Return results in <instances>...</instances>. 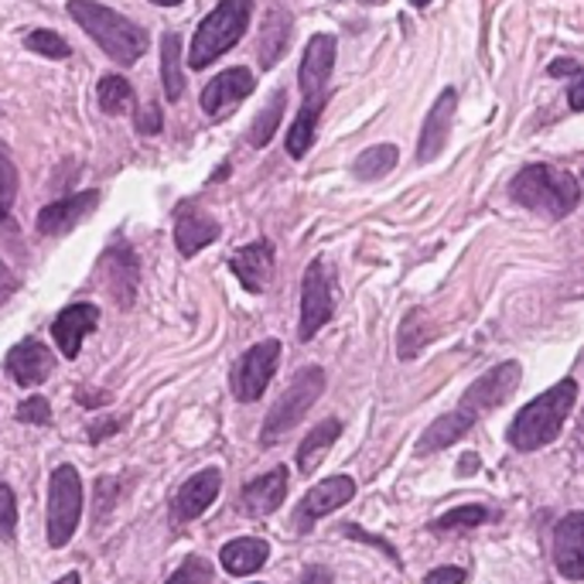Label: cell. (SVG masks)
Segmentation results:
<instances>
[{
	"label": "cell",
	"instance_id": "1",
	"mask_svg": "<svg viewBox=\"0 0 584 584\" xmlns=\"http://www.w3.org/2000/svg\"><path fill=\"white\" fill-rule=\"evenodd\" d=\"M574 400H577V383L574 380H561L551 390H544L541 396L530 400L526 407L513 417V424L506 431L510 444L516 447V452H536V447H547L561 434L567 414L574 411Z\"/></svg>",
	"mask_w": 584,
	"mask_h": 584
},
{
	"label": "cell",
	"instance_id": "2",
	"mask_svg": "<svg viewBox=\"0 0 584 584\" xmlns=\"http://www.w3.org/2000/svg\"><path fill=\"white\" fill-rule=\"evenodd\" d=\"M69 18L120 66H133L148 52V31L97 0H69Z\"/></svg>",
	"mask_w": 584,
	"mask_h": 584
},
{
	"label": "cell",
	"instance_id": "3",
	"mask_svg": "<svg viewBox=\"0 0 584 584\" xmlns=\"http://www.w3.org/2000/svg\"><path fill=\"white\" fill-rule=\"evenodd\" d=\"M510 195L523 209H533V212H541L547 219H564L577 209L581 185H577V178L571 171H561V168H551V164H530L513 178Z\"/></svg>",
	"mask_w": 584,
	"mask_h": 584
},
{
	"label": "cell",
	"instance_id": "4",
	"mask_svg": "<svg viewBox=\"0 0 584 584\" xmlns=\"http://www.w3.org/2000/svg\"><path fill=\"white\" fill-rule=\"evenodd\" d=\"M250 14H253V0H219V8L199 24L195 38H192L189 66L205 69L219 56H226L233 44L246 34Z\"/></svg>",
	"mask_w": 584,
	"mask_h": 584
},
{
	"label": "cell",
	"instance_id": "5",
	"mask_svg": "<svg viewBox=\"0 0 584 584\" xmlns=\"http://www.w3.org/2000/svg\"><path fill=\"white\" fill-rule=\"evenodd\" d=\"M325 393V370L319 366H308L301 370L291 386L281 393V400L274 403V411L266 414L263 427H260V444H274L281 441L311 407H314V400H319Z\"/></svg>",
	"mask_w": 584,
	"mask_h": 584
},
{
	"label": "cell",
	"instance_id": "6",
	"mask_svg": "<svg viewBox=\"0 0 584 584\" xmlns=\"http://www.w3.org/2000/svg\"><path fill=\"white\" fill-rule=\"evenodd\" d=\"M82 479L72 465H59L49 482V544L66 547L82 520Z\"/></svg>",
	"mask_w": 584,
	"mask_h": 584
},
{
	"label": "cell",
	"instance_id": "7",
	"mask_svg": "<svg viewBox=\"0 0 584 584\" xmlns=\"http://www.w3.org/2000/svg\"><path fill=\"white\" fill-rule=\"evenodd\" d=\"M335 301H339V284H335L332 266L322 256L311 260L308 271H304V284H301V329H298V335L304 342L314 339V332L332 319Z\"/></svg>",
	"mask_w": 584,
	"mask_h": 584
},
{
	"label": "cell",
	"instance_id": "8",
	"mask_svg": "<svg viewBox=\"0 0 584 584\" xmlns=\"http://www.w3.org/2000/svg\"><path fill=\"white\" fill-rule=\"evenodd\" d=\"M278 363H281V342L278 339H263L256 345L246 349V355L236 363L233 370V393L236 400L243 403H253L266 393L271 386L274 373H278Z\"/></svg>",
	"mask_w": 584,
	"mask_h": 584
},
{
	"label": "cell",
	"instance_id": "9",
	"mask_svg": "<svg viewBox=\"0 0 584 584\" xmlns=\"http://www.w3.org/2000/svg\"><path fill=\"white\" fill-rule=\"evenodd\" d=\"M516 386H520V363H500L496 370H489L465 390L459 411L479 421L482 414L503 407V403L516 393Z\"/></svg>",
	"mask_w": 584,
	"mask_h": 584
},
{
	"label": "cell",
	"instance_id": "10",
	"mask_svg": "<svg viewBox=\"0 0 584 584\" xmlns=\"http://www.w3.org/2000/svg\"><path fill=\"white\" fill-rule=\"evenodd\" d=\"M332 66H335V38L332 34H314L308 41L304 59H301V72H298L304 103L308 100H325V85H329Z\"/></svg>",
	"mask_w": 584,
	"mask_h": 584
},
{
	"label": "cell",
	"instance_id": "11",
	"mask_svg": "<svg viewBox=\"0 0 584 584\" xmlns=\"http://www.w3.org/2000/svg\"><path fill=\"white\" fill-rule=\"evenodd\" d=\"M352 496H355V482L349 475H332V479L319 482L298 506V530H311L314 520L342 510Z\"/></svg>",
	"mask_w": 584,
	"mask_h": 584
},
{
	"label": "cell",
	"instance_id": "12",
	"mask_svg": "<svg viewBox=\"0 0 584 584\" xmlns=\"http://www.w3.org/2000/svg\"><path fill=\"white\" fill-rule=\"evenodd\" d=\"M455 107H459V93L455 89H441V97L434 100L431 113L424 117V127H421V144H417V161L427 164L434 161L447 138H452V117H455Z\"/></svg>",
	"mask_w": 584,
	"mask_h": 584
},
{
	"label": "cell",
	"instance_id": "13",
	"mask_svg": "<svg viewBox=\"0 0 584 584\" xmlns=\"http://www.w3.org/2000/svg\"><path fill=\"white\" fill-rule=\"evenodd\" d=\"M253 93V75L250 69H226L219 72L205 89H202V110L209 117H226L233 107H240Z\"/></svg>",
	"mask_w": 584,
	"mask_h": 584
},
{
	"label": "cell",
	"instance_id": "14",
	"mask_svg": "<svg viewBox=\"0 0 584 584\" xmlns=\"http://www.w3.org/2000/svg\"><path fill=\"white\" fill-rule=\"evenodd\" d=\"M554 564L567 581H584V513H567L557 523Z\"/></svg>",
	"mask_w": 584,
	"mask_h": 584
},
{
	"label": "cell",
	"instance_id": "15",
	"mask_svg": "<svg viewBox=\"0 0 584 584\" xmlns=\"http://www.w3.org/2000/svg\"><path fill=\"white\" fill-rule=\"evenodd\" d=\"M97 205H100V192H79V195H69V199L44 205L38 212V233L41 236H62V233L75 230Z\"/></svg>",
	"mask_w": 584,
	"mask_h": 584
},
{
	"label": "cell",
	"instance_id": "16",
	"mask_svg": "<svg viewBox=\"0 0 584 584\" xmlns=\"http://www.w3.org/2000/svg\"><path fill=\"white\" fill-rule=\"evenodd\" d=\"M219 489H222V472L219 469L195 472L182 489H178V496H174V520L178 523L199 520L219 500Z\"/></svg>",
	"mask_w": 584,
	"mask_h": 584
},
{
	"label": "cell",
	"instance_id": "17",
	"mask_svg": "<svg viewBox=\"0 0 584 584\" xmlns=\"http://www.w3.org/2000/svg\"><path fill=\"white\" fill-rule=\"evenodd\" d=\"M230 266H233V274L240 278V284L253 294L266 291L274 281V246L266 243V240H256L243 250H236L230 256Z\"/></svg>",
	"mask_w": 584,
	"mask_h": 584
},
{
	"label": "cell",
	"instance_id": "18",
	"mask_svg": "<svg viewBox=\"0 0 584 584\" xmlns=\"http://www.w3.org/2000/svg\"><path fill=\"white\" fill-rule=\"evenodd\" d=\"M97 325H100V308L97 304H69L56 319V325H52L59 352L66 359H75L79 349H82V339L93 332Z\"/></svg>",
	"mask_w": 584,
	"mask_h": 584
},
{
	"label": "cell",
	"instance_id": "19",
	"mask_svg": "<svg viewBox=\"0 0 584 584\" xmlns=\"http://www.w3.org/2000/svg\"><path fill=\"white\" fill-rule=\"evenodd\" d=\"M56 366V355L44 349L41 342L28 339V342H18L11 352H8V373L14 376V383L21 386H38L49 380Z\"/></svg>",
	"mask_w": 584,
	"mask_h": 584
},
{
	"label": "cell",
	"instance_id": "20",
	"mask_svg": "<svg viewBox=\"0 0 584 584\" xmlns=\"http://www.w3.org/2000/svg\"><path fill=\"white\" fill-rule=\"evenodd\" d=\"M284 496H288V469H274L243 485L240 503L250 516H271L274 510H281Z\"/></svg>",
	"mask_w": 584,
	"mask_h": 584
},
{
	"label": "cell",
	"instance_id": "21",
	"mask_svg": "<svg viewBox=\"0 0 584 584\" xmlns=\"http://www.w3.org/2000/svg\"><path fill=\"white\" fill-rule=\"evenodd\" d=\"M219 236V222L212 215H205L199 205H185L178 209V219H174V243L185 256L199 253L202 246H209L212 240Z\"/></svg>",
	"mask_w": 584,
	"mask_h": 584
},
{
	"label": "cell",
	"instance_id": "22",
	"mask_svg": "<svg viewBox=\"0 0 584 584\" xmlns=\"http://www.w3.org/2000/svg\"><path fill=\"white\" fill-rule=\"evenodd\" d=\"M103 266H110V274H103L107 291L117 298L120 308H130L133 294H138V256H133L127 246H113V250H107Z\"/></svg>",
	"mask_w": 584,
	"mask_h": 584
},
{
	"label": "cell",
	"instance_id": "23",
	"mask_svg": "<svg viewBox=\"0 0 584 584\" xmlns=\"http://www.w3.org/2000/svg\"><path fill=\"white\" fill-rule=\"evenodd\" d=\"M266 557H271V547L260 536H240V541H230L219 554L222 567L230 574H253L266 564Z\"/></svg>",
	"mask_w": 584,
	"mask_h": 584
},
{
	"label": "cell",
	"instance_id": "24",
	"mask_svg": "<svg viewBox=\"0 0 584 584\" xmlns=\"http://www.w3.org/2000/svg\"><path fill=\"white\" fill-rule=\"evenodd\" d=\"M288 41H291V14L288 11H271L263 18V28H260V44H256L260 66L274 69V62L288 49Z\"/></svg>",
	"mask_w": 584,
	"mask_h": 584
},
{
	"label": "cell",
	"instance_id": "25",
	"mask_svg": "<svg viewBox=\"0 0 584 584\" xmlns=\"http://www.w3.org/2000/svg\"><path fill=\"white\" fill-rule=\"evenodd\" d=\"M472 424H475V417H469L465 411H452V414L437 417V421L424 431V437L417 441V452H421V455L441 452V447H447V444H455L459 437H465V434L472 431Z\"/></svg>",
	"mask_w": 584,
	"mask_h": 584
},
{
	"label": "cell",
	"instance_id": "26",
	"mask_svg": "<svg viewBox=\"0 0 584 584\" xmlns=\"http://www.w3.org/2000/svg\"><path fill=\"white\" fill-rule=\"evenodd\" d=\"M161 82H164V97L171 103L182 100L185 93V69H182V34H164L161 41Z\"/></svg>",
	"mask_w": 584,
	"mask_h": 584
},
{
	"label": "cell",
	"instance_id": "27",
	"mask_svg": "<svg viewBox=\"0 0 584 584\" xmlns=\"http://www.w3.org/2000/svg\"><path fill=\"white\" fill-rule=\"evenodd\" d=\"M339 434H342V424H339V421H322L319 427H314V431L301 441V447H298V469H301L304 475H311L314 469L322 465V459L329 455V447L339 441Z\"/></svg>",
	"mask_w": 584,
	"mask_h": 584
},
{
	"label": "cell",
	"instance_id": "28",
	"mask_svg": "<svg viewBox=\"0 0 584 584\" xmlns=\"http://www.w3.org/2000/svg\"><path fill=\"white\" fill-rule=\"evenodd\" d=\"M329 100V97H325ZM325 100H308L294 120V127L288 130V154L291 158H304L314 144V127H319V117L325 110Z\"/></svg>",
	"mask_w": 584,
	"mask_h": 584
},
{
	"label": "cell",
	"instance_id": "29",
	"mask_svg": "<svg viewBox=\"0 0 584 584\" xmlns=\"http://www.w3.org/2000/svg\"><path fill=\"white\" fill-rule=\"evenodd\" d=\"M284 107H288V97H284V93H274V100L256 113V120H253V127H250V133H246V141H250L253 148H266V144H271L274 130L281 127Z\"/></svg>",
	"mask_w": 584,
	"mask_h": 584
},
{
	"label": "cell",
	"instance_id": "30",
	"mask_svg": "<svg viewBox=\"0 0 584 584\" xmlns=\"http://www.w3.org/2000/svg\"><path fill=\"white\" fill-rule=\"evenodd\" d=\"M393 164H396V148L393 144H376V148H370V151H363L355 158L352 171H355V178H363V182H376V178L393 171Z\"/></svg>",
	"mask_w": 584,
	"mask_h": 584
},
{
	"label": "cell",
	"instance_id": "31",
	"mask_svg": "<svg viewBox=\"0 0 584 584\" xmlns=\"http://www.w3.org/2000/svg\"><path fill=\"white\" fill-rule=\"evenodd\" d=\"M97 97H100V107L110 113V117H120L130 110L133 103V85L123 79V75H103L100 79V89H97Z\"/></svg>",
	"mask_w": 584,
	"mask_h": 584
},
{
	"label": "cell",
	"instance_id": "32",
	"mask_svg": "<svg viewBox=\"0 0 584 584\" xmlns=\"http://www.w3.org/2000/svg\"><path fill=\"white\" fill-rule=\"evenodd\" d=\"M421 322H424V311L421 308L407 311V319H403V325L396 332V352H400V359H417V352L427 345L431 335L421 332Z\"/></svg>",
	"mask_w": 584,
	"mask_h": 584
},
{
	"label": "cell",
	"instance_id": "33",
	"mask_svg": "<svg viewBox=\"0 0 584 584\" xmlns=\"http://www.w3.org/2000/svg\"><path fill=\"white\" fill-rule=\"evenodd\" d=\"M14 199H18V168H14L8 148L0 144V222L11 219Z\"/></svg>",
	"mask_w": 584,
	"mask_h": 584
},
{
	"label": "cell",
	"instance_id": "34",
	"mask_svg": "<svg viewBox=\"0 0 584 584\" xmlns=\"http://www.w3.org/2000/svg\"><path fill=\"white\" fill-rule=\"evenodd\" d=\"M24 44L31 52H38V56H44V59H69L72 56V49H69V41L62 38V34H56V31H31L28 38H24Z\"/></svg>",
	"mask_w": 584,
	"mask_h": 584
},
{
	"label": "cell",
	"instance_id": "35",
	"mask_svg": "<svg viewBox=\"0 0 584 584\" xmlns=\"http://www.w3.org/2000/svg\"><path fill=\"white\" fill-rule=\"evenodd\" d=\"M164 584H212V564L205 557H185Z\"/></svg>",
	"mask_w": 584,
	"mask_h": 584
},
{
	"label": "cell",
	"instance_id": "36",
	"mask_svg": "<svg viewBox=\"0 0 584 584\" xmlns=\"http://www.w3.org/2000/svg\"><path fill=\"white\" fill-rule=\"evenodd\" d=\"M489 520V510L485 506H459L452 513H444L434 526L437 530H462V526H479Z\"/></svg>",
	"mask_w": 584,
	"mask_h": 584
},
{
	"label": "cell",
	"instance_id": "37",
	"mask_svg": "<svg viewBox=\"0 0 584 584\" xmlns=\"http://www.w3.org/2000/svg\"><path fill=\"white\" fill-rule=\"evenodd\" d=\"M18 530V500L8 482H0V541H11Z\"/></svg>",
	"mask_w": 584,
	"mask_h": 584
},
{
	"label": "cell",
	"instance_id": "38",
	"mask_svg": "<svg viewBox=\"0 0 584 584\" xmlns=\"http://www.w3.org/2000/svg\"><path fill=\"white\" fill-rule=\"evenodd\" d=\"M18 421H24V424H38V427L52 424V407H49V400H44V396H31V400H24L21 407H18Z\"/></svg>",
	"mask_w": 584,
	"mask_h": 584
},
{
	"label": "cell",
	"instance_id": "39",
	"mask_svg": "<svg viewBox=\"0 0 584 584\" xmlns=\"http://www.w3.org/2000/svg\"><path fill=\"white\" fill-rule=\"evenodd\" d=\"M138 130L148 133V138H154V133L161 130V107L158 103H151L138 113Z\"/></svg>",
	"mask_w": 584,
	"mask_h": 584
},
{
	"label": "cell",
	"instance_id": "40",
	"mask_svg": "<svg viewBox=\"0 0 584 584\" xmlns=\"http://www.w3.org/2000/svg\"><path fill=\"white\" fill-rule=\"evenodd\" d=\"M427 584H465V571L462 567H434L427 574Z\"/></svg>",
	"mask_w": 584,
	"mask_h": 584
},
{
	"label": "cell",
	"instance_id": "41",
	"mask_svg": "<svg viewBox=\"0 0 584 584\" xmlns=\"http://www.w3.org/2000/svg\"><path fill=\"white\" fill-rule=\"evenodd\" d=\"M567 103H571V110L584 113V69L574 75V82H571V89H567Z\"/></svg>",
	"mask_w": 584,
	"mask_h": 584
},
{
	"label": "cell",
	"instance_id": "42",
	"mask_svg": "<svg viewBox=\"0 0 584 584\" xmlns=\"http://www.w3.org/2000/svg\"><path fill=\"white\" fill-rule=\"evenodd\" d=\"M14 291H18V278L8 271V263H0V304H4Z\"/></svg>",
	"mask_w": 584,
	"mask_h": 584
},
{
	"label": "cell",
	"instance_id": "43",
	"mask_svg": "<svg viewBox=\"0 0 584 584\" xmlns=\"http://www.w3.org/2000/svg\"><path fill=\"white\" fill-rule=\"evenodd\" d=\"M301 584H332V571H329V567H319V564H314V567H308V571H304Z\"/></svg>",
	"mask_w": 584,
	"mask_h": 584
},
{
	"label": "cell",
	"instance_id": "44",
	"mask_svg": "<svg viewBox=\"0 0 584 584\" xmlns=\"http://www.w3.org/2000/svg\"><path fill=\"white\" fill-rule=\"evenodd\" d=\"M75 400L82 403V407H103V403H110V396H107V393H89V390H79V393H75Z\"/></svg>",
	"mask_w": 584,
	"mask_h": 584
},
{
	"label": "cell",
	"instance_id": "45",
	"mask_svg": "<svg viewBox=\"0 0 584 584\" xmlns=\"http://www.w3.org/2000/svg\"><path fill=\"white\" fill-rule=\"evenodd\" d=\"M117 431H120V421H100V424H93L89 437H93V441H103L107 434H117Z\"/></svg>",
	"mask_w": 584,
	"mask_h": 584
},
{
	"label": "cell",
	"instance_id": "46",
	"mask_svg": "<svg viewBox=\"0 0 584 584\" xmlns=\"http://www.w3.org/2000/svg\"><path fill=\"white\" fill-rule=\"evenodd\" d=\"M577 72H581V66L571 62V59H557V62H551V75H577Z\"/></svg>",
	"mask_w": 584,
	"mask_h": 584
},
{
	"label": "cell",
	"instance_id": "47",
	"mask_svg": "<svg viewBox=\"0 0 584 584\" xmlns=\"http://www.w3.org/2000/svg\"><path fill=\"white\" fill-rule=\"evenodd\" d=\"M475 465H479V459H475V455H465V459H462V472H465V475H469V472H475Z\"/></svg>",
	"mask_w": 584,
	"mask_h": 584
},
{
	"label": "cell",
	"instance_id": "48",
	"mask_svg": "<svg viewBox=\"0 0 584 584\" xmlns=\"http://www.w3.org/2000/svg\"><path fill=\"white\" fill-rule=\"evenodd\" d=\"M56 584H82V581H79V574L72 571V574H66V577H59Z\"/></svg>",
	"mask_w": 584,
	"mask_h": 584
},
{
	"label": "cell",
	"instance_id": "49",
	"mask_svg": "<svg viewBox=\"0 0 584 584\" xmlns=\"http://www.w3.org/2000/svg\"><path fill=\"white\" fill-rule=\"evenodd\" d=\"M154 4H161V8H174V4H182V0H154Z\"/></svg>",
	"mask_w": 584,
	"mask_h": 584
},
{
	"label": "cell",
	"instance_id": "50",
	"mask_svg": "<svg viewBox=\"0 0 584 584\" xmlns=\"http://www.w3.org/2000/svg\"><path fill=\"white\" fill-rule=\"evenodd\" d=\"M411 4H414V8H427V4H431V0H411Z\"/></svg>",
	"mask_w": 584,
	"mask_h": 584
}]
</instances>
